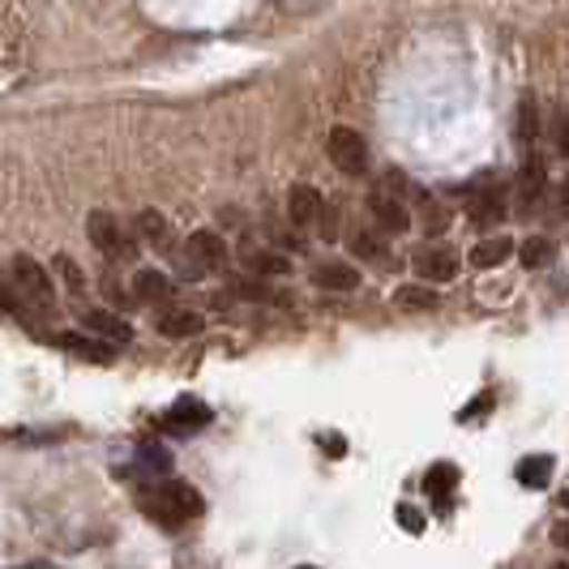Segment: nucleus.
<instances>
[{"label": "nucleus", "instance_id": "f257e3e1", "mask_svg": "<svg viewBox=\"0 0 569 569\" xmlns=\"http://www.w3.org/2000/svg\"><path fill=\"white\" fill-rule=\"evenodd\" d=\"M138 501H142V510L150 513L159 527H184V522H193V518L206 510L201 492L193 485H184V480H163V485H150Z\"/></svg>", "mask_w": 569, "mask_h": 569}, {"label": "nucleus", "instance_id": "f03ea898", "mask_svg": "<svg viewBox=\"0 0 569 569\" xmlns=\"http://www.w3.org/2000/svg\"><path fill=\"white\" fill-rule=\"evenodd\" d=\"M9 283L18 291V300L27 305L30 313H52L57 309V287H52V274L34 261L30 253H18L9 261Z\"/></svg>", "mask_w": 569, "mask_h": 569}, {"label": "nucleus", "instance_id": "7ed1b4c3", "mask_svg": "<svg viewBox=\"0 0 569 569\" xmlns=\"http://www.w3.org/2000/svg\"><path fill=\"white\" fill-rule=\"evenodd\" d=\"M86 236H90V244L108 257V261H129L133 249H138L133 236L120 228V219L108 214V210H94V214L86 219Z\"/></svg>", "mask_w": 569, "mask_h": 569}, {"label": "nucleus", "instance_id": "20e7f679", "mask_svg": "<svg viewBox=\"0 0 569 569\" xmlns=\"http://www.w3.org/2000/svg\"><path fill=\"white\" fill-rule=\"evenodd\" d=\"M326 150H330V163H335L339 171H347V176H360V171L369 168V146H365V138H360L351 124L330 129Z\"/></svg>", "mask_w": 569, "mask_h": 569}, {"label": "nucleus", "instance_id": "39448f33", "mask_svg": "<svg viewBox=\"0 0 569 569\" xmlns=\"http://www.w3.org/2000/svg\"><path fill=\"white\" fill-rule=\"evenodd\" d=\"M184 257H189V274H206V270H223L228 266V244L219 231H193L184 240Z\"/></svg>", "mask_w": 569, "mask_h": 569}, {"label": "nucleus", "instance_id": "423d86ee", "mask_svg": "<svg viewBox=\"0 0 569 569\" xmlns=\"http://www.w3.org/2000/svg\"><path fill=\"white\" fill-rule=\"evenodd\" d=\"M82 330L90 339L108 342V347H124V342L133 339V326H129L124 317L108 313V309H90V313L82 317Z\"/></svg>", "mask_w": 569, "mask_h": 569}, {"label": "nucleus", "instance_id": "0eeeda50", "mask_svg": "<svg viewBox=\"0 0 569 569\" xmlns=\"http://www.w3.org/2000/svg\"><path fill=\"white\" fill-rule=\"evenodd\" d=\"M206 425H210V407L201 399H180L163 411V428L176 432V437H189V432H198Z\"/></svg>", "mask_w": 569, "mask_h": 569}, {"label": "nucleus", "instance_id": "6e6552de", "mask_svg": "<svg viewBox=\"0 0 569 569\" xmlns=\"http://www.w3.org/2000/svg\"><path fill=\"white\" fill-rule=\"evenodd\" d=\"M411 266H416V274L425 283H450L458 274V257L450 249H420V253L411 257Z\"/></svg>", "mask_w": 569, "mask_h": 569}, {"label": "nucleus", "instance_id": "1a4fd4ad", "mask_svg": "<svg viewBox=\"0 0 569 569\" xmlns=\"http://www.w3.org/2000/svg\"><path fill=\"white\" fill-rule=\"evenodd\" d=\"M287 210H291V223L296 228H313L317 219L326 214V201H321V193H317L313 184H291Z\"/></svg>", "mask_w": 569, "mask_h": 569}, {"label": "nucleus", "instance_id": "9d476101", "mask_svg": "<svg viewBox=\"0 0 569 569\" xmlns=\"http://www.w3.org/2000/svg\"><path fill=\"white\" fill-rule=\"evenodd\" d=\"M313 287H321V291H356L360 287V270L356 266H347V261H321V266H313Z\"/></svg>", "mask_w": 569, "mask_h": 569}, {"label": "nucleus", "instance_id": "9b49d317", "mask_svg": "<svg viewBox=\"0 0 569 569\" xmlns=\"http://www.w3.org/2000/svg\"><path fill=\"white\" fill-rule=\"evenodd\" d=\"M171 279L163 274V270H138L133 274V300H142V305H163V300H171Z\"/></svg>", "mask_w": 569, "mask_h": 569}, {"label": "nucleus", "instance_id": "f8f14e48", "mask_svg": "<svg viewBox=\"0 0 569 569\" xmlns=\"http://www.w3.org/2000/svg\"><path fill=\"white\" fill-rule=\"evenodd\" d=\"M369 210H372V219H377L381 228L390 231V236H402V231L411 228L407 210H402V206L395 198H386V193H372V198H369Z\"/></svg>", "mask_w": 569, "mask_h": 569}, {"label": "nucleus", "instance_id": "ddd939ff", "mask_svg": "<svg viewBox=\"0 0 569 569\" xmlns=\"http://www.w3.org/2000/svg\"><path fill=\"white\" fill-rule=\"evenodd\" d=\"M510 253H513L510 236H492V240H480V244L471 249V266H476V270H497Z\"/></svg>", "mask_w": 569, "mask_h": 569}, {"label": "nucleus", "instance_id": "4468645a", "mask_svg": "<svg viewBox=\"0 0 569 569\" xmlns=\"http://www.w3.org/2000/svg\"><path fill=\"white\" fill-rule=\"evenodd\" d=\"M201 321L198 313H189V309H168V313L159 317V335H168V339H193L201 335Z\"/></svg>", "mask_w": 569, "mask_h": 569}, {"label": "nucleus", "instance_id": "2eb2a0df", "mask_svg": "<svg viewBox=\"0 0 569 569\" xmlns=\"http://www.w3.org/2000/svg\"><path fill=\"white\" fill-rule=\"evenodd\" d=\"M57 342L64 347V351H78V356H86V360H94V365H112V356H116V347L90 339V335H60Z\"/></svg>", "mask_w": 569, "mask_h": 569}, {"label": "nucleus", "instance_id": "dca6fc26", "mask_svg": "<svg viewBox=\"0 0 569 569\" xmlns=\"http://www.w3.org/2000/svg\"><path fill=\"white\" fill-rule=\"evenodd\" d=\"M548 480H552V458L548 455H531L518 462V485L527 488H548Z\"/></svg>", "mask_w": 569, "mask_h": 569}, {"label": "nucleus", "instance_id": "f3484780", "mask_svg": "<svg viewBox=\"0 0 569 569\" xmlns=\"http://www.w3.org/2000/svg\"><path fill=\"white\" fill-rule=\"evenodd\" d=\"M395 305H399V309H411V313L437 309V291H432V287H420V283H407L395 291Z\"/></svg>", "mask_w": 569, "mask_h": 569}, {"label": "nucleus", "instance_id": "a211bd4d", "mask_svg": "<svg viewBox=\"0 0 569 569\" xmlns=\"http://www.w3.org/2000/svg\"><path fill=\"white\" fill-rule=\"evenodd\" d=\"M138 471H146V476H168L171 455L159 441H146V446H138Z\"/></svg>", "mask_w": 569, "mask_h": 569}, {"label": "nucleus", "instance_id": "6ab92c4d", "mask_svg": "<svg viewBox=\"0 0 569 569\" xmlns=\"http://www.w3.org/2000/svg\"><path fill=\"white\" fill-rule=\"evenodd\" d=\"M244 266L253 270V274H291V261L283 253H266V249H253V253H244Z\"/></svg>", "mask_w": 569, "mask_h": 569}, {"label": "nucleus", "instance_id": "aec40b11", "mask_svg": "<svg viewBox=\"0 0 569 569\" xmlns=\"http://www.w3.org/2000/svg\"><path fill=\"white\" fill-rule=\"evenodd\" d=\"M518 261H522L527 270H543V266L552 261V240H543V236L522 240V244H518Z\"/></svg>", "mask_w": 569, "mask_h": 569}, {"label": "nucleus", "instance_id": "412c9836", "mask_svg": "<svg viewBox=\"0 0 569 569\" xmlns=\"http://www.w3.org/2000/svg\"><path fill=\"white\" fill-rule=\"evenodd\" d=\"M543 193V163L540 159H531L527 168H522V184H518V201H522V210L527 206H536Z\"/></svg>", "mask_w": 569, "mask_h": 569}, {"label": "nucleus", "instance_id": "4be33fe9", "mask_svg": "<svg viewBox=\"0 0 569 569\" xmlns=\"http://www.w3.org/2000/svg\"><path fill=\"white\" fill-rule=\"evenodd\" d=\"M455 485H458V467H450V462H437L425 476V492H432L437 501H446V492Z\"/></svg>", "mask_w": 569, "mask_h": 569}, {"label": "nucleus", "instance_id": "5701e85b", "mask_svg": "<svg viewBox=\"0 0 569 569\" xmlns=\"http://www.w3.org/2000/svg\"><path fill=\"white\" fill-rule=\"evenodd\" d=\"M138 231H142L150 244H168V240H171L168 219H163L159 210H142V214H138Z\"/></svg>", "mask_w": 569, "mask_h": 569}, {"label": "nucleus", "instance_id": "b1692460", "mask_svg": "<svg viewBox=\"0 0 569 569\" xmlns=\"http://www.w3.org/2000/svg\"><path fill=\"white\" fill-rule=\"evenodd\" d=\"M57 274H60V283L69 287V296H82V291H86L82 266H78V261H73L69 253H60V257H57Z\"/></svg>", "mask_w": 569, "mask_h": 569}, {"label": "nucleus", "instance_id": "393cba45", "mask_svg": "<svg viewBox=\"0 0 569 569\" xmlns=\"http://www.w3.org/2000/svg\"><path fill=\"white\" fill-rule=\"evenodd\" d=\"M501 214H506V210H501V201L497 198H485V201H476V206H471V223H480V228L501 223Z\"/></svg>", "mask_w": 569, "mask_h": 569}, {"label": "nucleus", "instance_id": "a878e982", "mask_svg": "<svg viewBox=\"0 0 569 569\" xmlns=\"http://www.w3.org/2000/svg\"><path fill=\"white\" fill-rule=\"evenodd\" d=\"M351 249L360 257H369V261H381V244H377V236H369V231H356L351 236Z\"/></svg>", "mask_w": 569, "mask_h": 569}, {"label": "nucleus", "instance_id": "bb28decb", "mask_svg": "<svg viewBox=\"0 0 569 569\" xmlns=\"http://www.w3.org/2000/svg\"><path fill=\"white\" fill-rule=\"evenodd\" d=\"M231 291L240 296V300H261V305H270V300H279L274 291H266L261 283H231Z\"/></svg>", "mask_w": 569, "mask_h": 569}, {"label": "nucleus", "instance_id": "cd10ccee", "mask_svg": "<svg viewBox=\"0 0 569 569\" xmlns=\"http://www.w3.org/2000/svg\"><path fill=\"white\" fill-rule=\"evenodd\" d=\"M518 138L531 142L536 138V99H522V120H518Z\"/></svg>", "mask_w": 569, "mask_h": 569}, {"label": "nucleus", "instance_id": "c85d7f7f", "mask_svg": "<svg viewBox=\"0 0 569 569\" xmlns=\"http://www.w3.org/2000/svg\"><path fill=\"white\" fill-rule=\"evenodd\" d=\"M399 522L407 531H425V513L411 510V506H399Z\"/></svg>", "mask_w": 569, "mask_h": 569}, {"label": "nucleus", "instance_id": "c756f323", "mask_svg": "<svg viewBox=\"0 0 569 569\" xmlns=\"http://www.w3.org/2000/svg\"><path fill=\"white\" fill-rule=\"evenodd\" d=\"M557 146H561V154H569V112L561 116V129H557Z\"/></svg>", "mask_w": 569, "mask_h": 569}, {"label": "nucleus", "instance_id": "7c9ffc66", "mask_svg": "<svg viewBox=\"0 0 569 569\" xmlns=\"http://www.w3.org/2000/svg\"><path fill=\"white\" fill-rule=\"evenodd\" d=\"M561 210H566V214H569V180H566V184H561Z\"/></svg>", "mask_w": 569, "mask_h": 569}, {"label": "nucleus", "instance_id": "2f4dec72", "mask_svg": "<svg viewBox=\"0 0 569 569\" xmlns=\"http://www.w3.org/2000/svg\"><path fill=\"white\" fill-rule=\"evenodd\" d=\"M557 543H561V548L569 552V527H566V531H557Z\"/></svg>", "mask_w": 569, "mask_h": 569}, {"label": "nucleus", "instance_id": "473e14b6", "mask_svg": "<svg viewBox=\"0 0 569 569\" xmlns=\"http://www.w3.org/2000/svg\"><path fill=\"white\" fill-rule=\"evenodd\" d=\"M13 569H48V566H13Z\"/></svg>", "mask_w": 569, "mask_h": 569}, {"label": "nucleus", "instance_id": "72a5a7b5", "mask_svg": "<svg viewBox=\"0 0 569 569\" xmlns=\"http://www.w3.org/2000/svg\"><path fill=\"white\" fill-rule=\"evenodd\" d=\"M561 501H566V510H569V488H566V492H561Z\"/></svg>", "mask_w": 569, "mask_h": 569}, {"label": "nucleus", "instance_id": "f704fd0d", "mask_svg": "<svg viewBox=\"0 0 569 569\" xmlns=\"http://www.w3.org/2000/svg\"><path fill=\"white\" fill-rule=\"evenodd\" d=\"M296 569H317V566H296Z\"/></svg>", "mask_w": 569, "mask_h": 569}, {"label": "nucleus", "instance_id": "c9c22d12", "mask_svg": "<svg viewBox=\"0 0 569 569\" xmlns=\"http://www.w3.org/2000/svg\"><path fill=\"white\" fill-rule=\"evenodd\" d=\"M557 569H569V566H557Z\"/></svg>", "mask_w": 569, "mask_h": 569}]
</instances>
